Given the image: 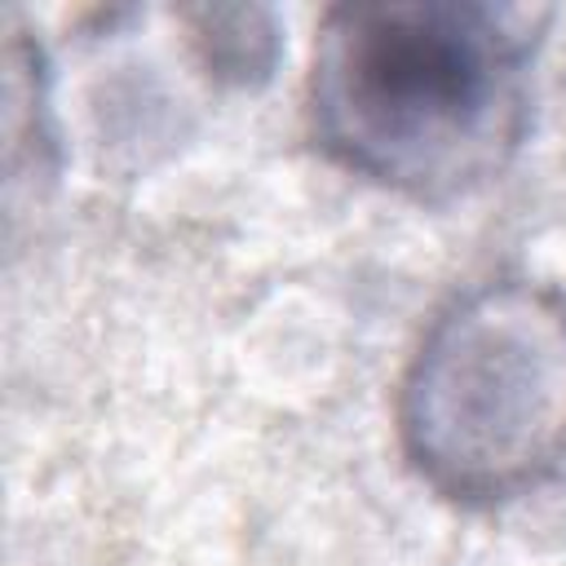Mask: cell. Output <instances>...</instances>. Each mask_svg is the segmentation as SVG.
I'll list each match as a JSON object with an SVG mask.
<instances>
[{
    "label": "cell",
    "mask_w": 566,
    "mask_h": 566,
    "mask_svg": "<svg viewBox=\"0 0 566 566\" xmlns=\"http://www.w3.org/2000/svg\"><path fill=\"white\" fill-rule=\"evenodd\" d=\"M539 22L478 0L336 4L305 84L314 146L420 203L482 190L526 137Z\"/></svg>",
    "instance_id": "cell-1"
},
{
    "label": "cell",
    "mask_w": 566,
    "mask_h": 566,
    "mask_svg": "<svg viewBox=\"0 0 566 566\" xmlns=\"http://www.w3.org/2000/svg\"><path fill=\"white\" fill-rule=\"evenodd\" d=\"M398 442L455 504L544 486L566 464V296L486 279L447 301L402 371Z\"/></svg>",
    "instance_id": "cell-2"
}]
</instances>
